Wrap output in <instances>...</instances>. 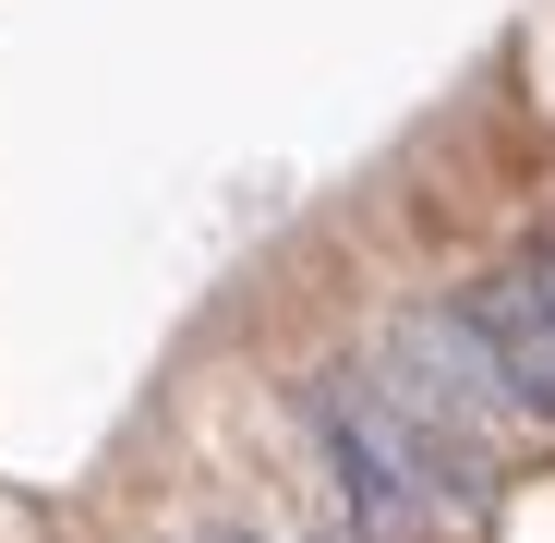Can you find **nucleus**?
Here are the masks:
<instances>
[{"label":"nucleus","mask_w":555,"mask_h":543,"mask_svg":"<svg viewBox=\"0 0 555 543\" xmlns=\"http://www.w3.org/2000/svg\"><path fill=\"white\" fill-rule=\"evenodd\" d=\"M459 302H472V326H483V350H495L519 423H555V314H543V290H531V266H507V279L459 290Z\"/></svg>","instance_id":"nucleus-3"},{"label":"nucleus","mask_w":555,"mask_h":543,"mask_svg":"<svg viewBox=\"0 0 555 543\" xmlns=\"http://www.w3.org/2000/svg\"><path fill=\"white\" fill-rule=\"evenodd\" d=\"M531 290H543V314H555V242H543V254H531Z\"/></svg>","instance_id":"nucleus-4"},{"label":"nucleus","mask_w":555,"mask_h":543,"mask_svg":"<svg viewBox=\"0 0 555 543\" xmlns=\"http://www.w3.org/2000/svg\"><path fill=\"white\" fill-rule=\"evenodd\" d=\"M362 375H375L435 447H459V460H483V471H495V447L519 435V399H507V375H495V350H483V326H472L459 290L387 314V338L362 350Z\"/></svg>","instance_id":"nucleus-2"},{"label":"nucleus","mask_w":555,"mask_h":543,"mask_svg":"<svg viewBox=\"0 0 555 543\" xmlns=\"http://www.w3.org/2000/svg\"><path fill=\"white\" fill-rule=\"evenodd\" d=\"M206 543H242V531H206Z\"/></svg>","instance_id":"nucleus-5"},{"label":"nucleus","mask_w":555,"mask_h":543,"mask_svg":"<svg viewBox=\"0 0 555 543\" xmlns=\"http://www.w3.org/2000/svg\"><path fill=\"white\" fill-rule=\"evenodd\" d=\"M302 411H314V435H326V460H338V495H350V519H362V543H435V531H459L483 507V460H459V447H435L362 362H338V375H314L302 387Z\"/></svg>","instance_id":"nucleus-1"}]
</instances>
